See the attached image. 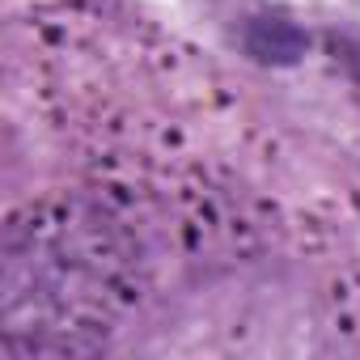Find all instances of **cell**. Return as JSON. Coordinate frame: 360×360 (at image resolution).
<instances>
[{
	"label": "cell",
	"instance_id": "1",
	"mask_svg": "<svg viewBox=\"0 0 360 360\" xmlns=\"http://www.w3.org/2000/svg\"><path fill=\"white\" fill-rule=\"evenodd\" d=\"M301 47H305L301 30H297L292 22H284V18H259V22L250 26V51H255L259 60L288 64V60H297Z\"/></svg>",
	"mask_w": 360,
	"mask_h": 360
}]
</instances>
